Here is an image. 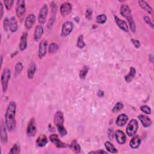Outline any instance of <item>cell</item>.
<instances>
[{"instance_id":"obj_5","label":"cell","mask_w":154,"mask_h":154,"mask_svg":"<svg viewBox=\"0 0 154 154\" xmlns=\"http://www.w3.org/2000/svg\"><path fill=\"white\" fill-rule=\"evenodd\" d=\"M138 129V122L135 119H132L126 128V133L129 137H132L136 134Z\"/></svg>"},{"instance_id":"obj_32","label":"cell","mask_w":154,"mask_h":154,"mask_svg":"<svg viewBox=\"0 0 154 154\" xmlns=\"http://www.w3.org/2000/svg\"><path fill=\"white\" fill-rule=\"evenodd\" d=\"M77 45L79 48H81V49L83 48L85 46V43H84V40H83V35H80L78 37Z\"/></svg>"},{"instance_id":"obj_36","label":"cell","mask_w":154,"mask_h":154,"mask_svg":"<svg viewBox=\"0 0 154 154\" xmlns=\"http://www.w3.org/2000/svg\"><path fill=\"white\" fill-rule=\"evenodd\" d=\"M140 109L143 113H145L146 114H150L151 113V109L149 107H148L147 106H142L140 107Z\"/></svg>"},{"instance_id":"obj_12","label":"cell","mask_w":154,"mask_h":154,"mask_svg":"<svg viewBox=\"0 0 154 154\" xmlns=\"http://www.w3.org/2000/svg\"><path fill=\"white\" fill-rule=\"evenodd\" d=\"M46 46H47V42L45 40L41 41L39 45V58H42L44 57L46 52Z\"/></svg>"},{"instance_id":"obj_14","label":"cell","mask_w":154,"mask_h":154,"mask_svg":"<svg viewBox=\"0 0 154 154\" xmlns=\"http://www.w3.org/2000/svg\"><path fill=\"white\" fill-rule=\"evenodd\" d=\"M36 21V16L33 14L29 15L26 20L25 26L27 29H31L33 26Z\"/></svg>"},{"instance_id":"obj_21","label":"cell","mask_w":154,"mask_h":154,"mask_svg":"<svg viewBox=\"0 0 154 154\" xmlns=\"http://www.w3.org/2000/svg\"><path fill=\"white\" fill-rule=\"evenodd\" d=\"M37 144L40 147L45 146L48 143V139L45 135H41L37 140Z\"/></svg>"},{"instance_id":"obj_15","label":"cell","mask_w":154,"mask_h":154,"mask_svg":"<svg viewBox=\"0 0 154 154\" xmlns=\"http://www.w3.org/2000/svg\"><path fill=\"white\" fill-rule=\"evenodd\" d=\"M115 18V21L117 24V25L118 26V27L122 29L123 31H124L125 32H129V29L128 25L126 24V22L125 21H123L120 20L118 16H114Z\"/></svg>"},{"instance_id":"obj_35","label":"cell","mask_w":154,"mask_h":154,"mask_svg":"<svg viewBox=\"0 0 154 154\" xmlns=\"http://www.w3.org/2000/svg\"><path fill=\"white\" fill-rule=\"evenodd\" d=\"M23 69V66L21 62H18L16 66H15V74L16 75H17L20 74L22 70Z\"/></svg>"},{"instance_id":"obj_1","label":"cell","mask_w":154,"mask_h":154,"mask_svg":"<svg viewBox=\"0 0 154 154\" xmlns=\"http://www.w3.org/2000/svg\"><path fill=\"white\" fill-rule=\"evenodd\" d=\"M16 110V105L13 101L10 102L6 110L5 118V124L7 126L8 130L12 131L13 130L16 126L15 115Z\"/></svg>"},{"instance_id":"obj_24","label":"cell","mask_w":154,"mask_h":154,"mask_svg":"<svg viewBox=\"0 0 154 154\" xmlns=\"http://www.w3.org/2000/svg\"><path fill=\"white\" fill-rule=\"evenodd\" d=\"M1 139L2 142L4 143H6L7 141V132L5 130V128L4 126L3 122L1 123Z\"/></svg>"},{"instance_id":"obj_4","label":"cell","mask_w":154,"mask_h":154,"mask_svg":"<svg viewBox=\"0 0 154 154\" xmlns=\"http://www.w3.org/2000/svg\"><path fill=\"white\" fill-rule=\"evenodd\" d=\"M16 13L17 16L20 19H22L26 13V3L23 0H19L17 1L16 7Z\"/></svg>"},{"instance_id":"obj_11","label":"cell","mask_w":154,"mask_h":154,"mask_svg":"<svg viewBox=\"0 0 154 154\" xmlns=\"http://www.w3.org/2000/svg\"><path fill=\"white\" fill-rule=\"evenodd\" d=\"M50 140L52 141V143H55L56 145V146L58 147H67V145L64 143H63L62 141H61L59 139V137L58 136L57 134H52L50 136Z\"/></svg>"},{"instance_id":"obj_37","label":"cell","mask_w":154,"mask_h":154,"mask_svg":"<svg viewBox=\"0 0 154 154\" xmlns=\"http://www.w3.org/2000/svg\"><path fill=\"white\" fill-rule=\"evenodd\" d=\"M4 3L5 5V7L6 8H7V9L10 10L12 8V6H13V3H14V1H10H10H4Z\"/></svg>"},{"instance_id":"obj_39","label":"cell","mask_w":154,"mask_h":154,"mask_svg":"<svg viewBox=\"0 0 154 154\" xmlns=\"http://www.w3.org/2000/svg\"><path fill=\"white\" fill-rule=\"evenodd\" d=\"M85 17L89 20H90L91 19V17H92V10L90 9H87V11H86Z\"/></svg>"},{"instance_id":"obj_30","label":"cell","mask_w":154,"mask_h":154,"mask_svg":"<svg viewBox=\"0 0 154 154\" xmlns=\"http://www.w3.org/2000/svg\"><path fill=\"white\" fill-rule=\"evenodd\" d=\"M59 49V46L55 43H52L49 46V52L51 54H53L56 52Z\"/></svg>"},{"instance_id":"obj_8","label":"cell","mask_w":154,"mask_h":154,"mask_svg":"<svg viewBox=\"0 0 154 154\" xmlns=\"http://www.w3.org/2000/svg\"><path fill=\"white\" fill-rule=\"evenodd\" d=\"M73 28V25L71 22L67 21L64 23L62 27V31H61V35L63 36H68L72 31Z\"/></svg>"},{"instance_id":"obj_42","label":"cell","mask_w":154,"mask_h":154,"mask_svg":"<svg viewBox=\"0 0 154 154\" xmlns=\"http://www.w3.org/2000/svg\"><path fill=\"white\" fill-rule=\"evenodd\" d=\"M108 137L110 139L113 140V131L112 129H108Z\"/></svg>"},{"instance_id":"obj_40","label":"cell","mask_w":154,"mask_h":154,"mask_svg":"<svg viewBox=\"0 0 154 154\" xmlns=\"http://www.w3.org/2000/svg\"><path fill=\"white\" fill-rule=\"evenodd\" d=\"M144 20H145V21H146V22L147 24H149V25H150L152 28H153V23L152 22V21L150 20V18L148 16H145L144 17Z\"/></svg>"},{"instance_id":"obj_18","label":"cell","mask_w":154,"mask_h":154,"mask_svg":"<svg viewBox=\"0 0 154 154\" xmlns=\"http://www.w3.org/2000/svg\"><path fill=\"white\" fill-rule=\"evenodd\" d=\"M139 118L145 127H149L151 125L152 121L149 117L143 114H140L139 116Z\"/></svg>"},{"instance_id":"obj_10","label":"cell","mask_w":154,"mask_h":154,"mask_svg":"<svg viewBox=\"0 0 154 154\" xmlns=\"http://www.w3.org/2000/svg\"><path fill=\"white\" fill-rule=\"evenodd\" d=\"M72 10V5L69 3H65L61 4L60 7V12L63 16L68 15Z\"/></svg>"},{"instance_id":"obj_38","label":"cell","mask_w":154,"mask_h":154,"mask_svg":"<svg viewBox=\"0 0 154 154\" xmlns=\"http://www.w3.org/2000/svg\"><path fill=\"white\" fill-rule=\"evenodd\" d=\"M10 25V21L7 17H5L4 21V28L5 31H7Z\"/></svg>"},{"instance_id":"obj_28","label":"cell","mask_w":154,"mask_h":154,"mask_svg":"<svg viewBox=\"0 0 154 154\" xmlns=\"http://www.w3.org/2000/svg\"><path fill=\"white\" fill-rule=\"evenodd\" d=\"M71 148L76 153H79L81 151V147L76 140H73L71 143Z\"/></svg>"},{"instance_id":"obj_17","label":"cell","mask_w":154,"mask_h":154,"mask_svg":"<svg viewBox=\"0 0 154 154\" xmlns=\"http://www.w3.org/2000/svg\"><path fill=\"white\" fill-rule=\"evenodd\" d=\"M27 46V33H24L21 38L20 44L19 46L20 50L21 51L25 50Z\"/></svg>"},{"instance_id":"obj_33","label":"cell","mask_w":154,"mask_h":154,"mask_svg":"<svg viewBox=\"0 0 154 154\" xmlns=\"http://www.w3.org/2000/svg\"><path fill=\"white\" fill-rule=\"evenodd\" d=\"M107 21V16L105 15H100L96 17V21L99 24H104Z\"/></svg>"},{"instance_id":"obj_16","label":"cell","mask_w":154,"mask_h":154,"mask_svg":"<svg viewBox=\"0 0 154 154\" xmlns=\"http://www.w3.org/2000/svg\"><path fill=\"white\" fill-rule=\"evenodd\" d=\"M128 118L125 114H120L116 120V125L118 126H124L128 122Z\"/></svg>"},{"instance_id":"obj_7","label":"cell","mask_w":154,"mask_h":154,"mask_svg":"<svg viewBox=\"0 0 154 154\" xmlns=\"http://www.w3.org/2000/svg\"><path fill=\"white\" fill-rule=\"evenodd\" d=\"M48 12V8L46 4H45L41 9L38 16V20L40 24H44L46 21V16Z\"/></svg>"},{"instance_id":"obj_6","label":"cell","mask_w":154,"mask_h":154,"mask_svg":"<svg viewBox=\"0 0 154 154\" xmlns=\"http://www.w3.org/2000/svg\"><path fill=\"white\" fill-rule=\"evenodd\" d=\"M10 78V70L8 68L4 70L1 76V84L4 93L6 91L7 89L8 82Z\"/></svg>"},{"instance_id":"obj_22","label":"cell","mask_w":154,"mask_h":154,"mask_svg":"<svg viewBox=\"0 0 154 154\" xmlns=\"http://www.w3.org/2000/svg\"><path fill=\"white\" fill-rule=\"evenodd\" d=\"M139 5L140 6V7L142 8L143 10H146L147 13H149L150 14H151L152 13L153 10L152 9V7L146 1H139Z\"/></svg>"},{"instance_id":"obj_2","label":"cell","mask_w":154,"mask_h":154,"mask_svg":"<svg viewBox=\"0 0 154 154\" xmlns=\"http://www.w3.org/2000/svg\"><path fill=\"white\" fill-rule=\"evenodd\" d=\"M54 123L56 125L58 131L61 136H65L67 134V131L63 126L64 124V116L63 113L61 111H58L54 116Z\"/></svg>"},{"instance_id":"obj_13","label":"cell","mask_w":154,"mask_h":154,"mask_svg":"<svg viewBox=\"0 0 154 154\" xmlns=\"http://www.w3.org/2000/svg\"><path fill=\"white\" fill-rule=\"evenodd\" d=\"M115 137L116 140L119 144H124L126 141V136L125 133L120 131L118 130L115 133Z\"/></svg>"},{"instance_id":"obj_41","label":"cell","mask_w":154,"mask_h":154,"mask_svg":"<svg viewBox=\"0 0 154 154\" xmlns=\"http://www.w3.org/2000/svg\"><path fill=\"white\" fill-rule=\"evenodd\" d=\"M131 42L133 44V45H134V46L135 48H139L140 46V43L139 40H134V39H132L131 40Z\"/></svg>"},{"instance_id":"obj_45","label":"cell","mask_w":154,"mask_h":154,"mask_svg":"<svg viewBox=\"0 0 154 154\" xmlns=\"http://www.w3.org/2000/svg\"><path fill=\"white\" fill-rule=\"evenodd\" d=\"M0 7H1V18H2L3 16V6L1 3H0Z\"/></svg>"},{"instance_id":"obj_29","label":"cell","mask_w":154,"mask_h":154,"mask_svg":"<svg viewBox=\"0 0 154 154\" xmlns=\"http://www.w3.org/2000/svg\"><path fill=\"white\" fill-rule=\"evenodd\" d=\"M89 67L88 66H85L79 72V77L81 79H84L85 78L86 75L87 74V72L89 71Z\"/></svg>"},{"instance_id":"obj_34","label":"cell","mask_w":154,"mask_h":154,"mask_svg":"<svg viewBox=\"0 0 154 154\" xmlns=\"http://www.w3.org/2000/svg\"><path fill=\"white\" fill-rule=\"evenodd\" d=\"M20 153V146L19 145L15 144L11 147L10 153Z\"/></svg>"},{"instance_id":"obj_25","label":"cell","mask_w":154,"mask_h":154,"mask_svg":"<svg viewBox=\"0 0 154 154\" xmlns=\"http://www.w3.org/2000/svg\"><path fill=\"white\" fill-rule=\"evenodd\" d=\"M135 73H136V71L134 67H131L130 69V71H129V74H128L125 77V81L127 83H129L132 81V79L134 78V77L135 75Z\"/></svg>"},{"instance_id":"obj_3","label":"cell","mask_w":154,"mask_h":154,"mask_svg":"<svg viewBox=\"0 0 154 154\" xmlns=\"http://www.w3.org/2000/svg\"><path fill=\"white\" fill-rule=\"evenodd\" d=\"M120 13L123 16L126 18L129 22L131 30L133 33H135V29H136V27H135V22L132 19L130 9H129V7L127 5H125V4L122 5L121 6V9H120Z\"/></svg>"},{"instance_id":"obj_44","label":"cell","mask_w":154,"mask_h":154,"mask_svg":"<svg viewBox=\"0 0 154 154\" xmlns=\"http://www.w3.org/2000/svg\"><path fill=\"white\" fill-rule=\"evenodd\" d=\"M104 95V91L102 90H100L99 91H98V96H100V97H102Z\"/></svg>"},{"instance_id":"obj_27","label":"cell","mask_w":154,"mask_h":154,"mask_svg":"<svg viewBox=\"0 0 154 154\" xmlns=\"http://www.w3.org/2000/svg\"><path fill=\"white\" fill-rule=\"evenodd\" d=\"M36 69V67L34 63H33L30 65L29 69L27 71V75L29 78H32L34 75Z\"/></svg>"},{"instance_id":"obj_26","label":"cell","mask_w":154,"mask_h":154,"mask_svg":"<svg viewBox=\"0 0 154 154\" xmlns=\"http://www.w3.org/2000/svg\"><path fill=\"white\" fill-rule=\"evenodd\" d=\"M105 146H106L107 150L110 153H115L118 152L117 149L114 146V145L112 143H111L110 142V141H106V142L105 143Z\"/></svg>"},{"instance_id":"obj_20","label":"cell","mask_w":154,"mask_h":154,"mask_svg":"<svg viewBox=\"0 0 154 154\" xmlns=\"http://www.w3.org/2000/svg\"><path fill=\"white\" fill-rule=\"evenodd\" d=\"M17 21L16 20V17L13 16L11 17V19L10 20V25H9V28L11 32H15L17 30Z\"/></svg>"},{"instance_id":"obj_23","label":"cell","mask_w":154,"mask_h":154,"mask_svg":"<svg viewBox=\"0 0 154 154\" xmlns=\"http://www.w3.org/2000/svg\"><path fill=\"white\" fill-rule=\"evenodd\" d=\"M141 144V139L138 137L136 136L134 137L130 141V146L133 149H136L140 146Z\"/></svg>"},{"instance_id":"obj_9","label":"cell","mask_w":154,"mask_h":154,"mask_svg":"<svg viewBox=\"0 0 154 154\" xmlns=\"http://www.w3.org/2000/svg\"><path fill=\"white\" fill-rule=\"evenodd\" d=\"M27 134L28 136L33 137L36 133V127L34 119H32L30 120L28 127H27Z\"/></svg>"},{"instance_id":"obj_43","label":"cell","mask_w":154,"mask_h":154,"mask_svg":"<svg viewBox=\"0 0 154 154\" xmlns=\"http://www.w3.org/2000/svg\"><path fill=\"white\" fill-rule=\"evenodd\" d=\"M89 153H107V152L106 151H104L102 150H99V151H95V152H89Z\"/></svg>"},{"instance_id":"obj_31","label":"cell","mask_w":154,"mask_h":154,"mask_svg":"<svg viewBox=\"0 0 154 154\" xmlns=\"http://www.w3.org/2000/svg\"><path fill=\"white\" fill-rule=\"evenodd\" d=\"M123 108H124V104H123L122 102H119L115 105L114 107H113V108L112 110V111L114 113H118L119 112V111L122 110Z\"/></svg>"},{"instance_id":"obj_19","label":"cell","mask_w":154,"mask_h":154,"mask_svg":"<svg viewBox=\"0 0 154 154\" xmlns=\"http://www.w3.org/2000/svg\"><path fill=\"white\" fill-rule=\"evenodd\" d=\"M44 33V28L42 26H38L36 27L34 32V39L36 40H38L41 38Z\"/></svg>"}]
</instances>
